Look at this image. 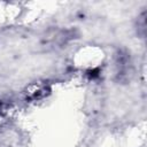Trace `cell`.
Masks as SVG:
<instances>
[{"label": "cell", "mask_w": 147, "mask_h": 147, "mask_svg": "<svg viewBox=\"0 0 147 147\" xmlns=\"http://www.w3.org/2000/svg\"><path fill=\"white\" fill-rule=\"evenodd\" d=\"M137 33L140 38H145L146 36V11L141 13L139 16H138V20H137Z\"/></svg>", "instance_id": "cell-2"}, {"label": "cell", "mask_w": 147, "mask_h": 147, "mask_svg": "<svg viewBox=\"0 0 147 147\" xmlns=\"http://www.w3.org/2000/svg\"><path fill=\"white\" fill-rule=\"evenodd\" d=\"M116 68H117V77L121 82H126L130 79L132 75V65L127 53L119 52L117 54Z\"/></svg>", "instance_id": "cell-1"}]
</instances>
